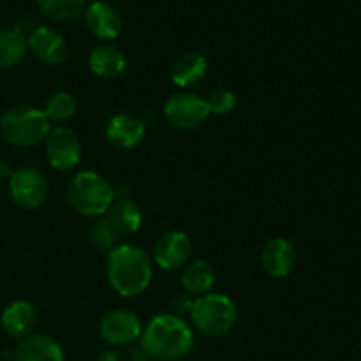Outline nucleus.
<instances>
[{
  "mask_svg": "<svg viewBox=\"0 0 361 361\" xmlns=\"http://www.w3.org/2000/svg\"><path fill=\"white\" fill-rule=\"evenodd\" d=\"M141 351L159 361L182 360L194 348V331L176 314H159L152 317L140 337Z\"/></svg>",
  "mask_w": 361,
  "mask_h": 361,
  "instance_id": "nucleus-1",
  "label": "nucleus"
},
{
  "mask_svg": "<svg viewBox=\"0 0 361 361\" xmlns=\"http://www.w3.org/2000/svg\"><path fill=\"white\" fill-rule=\"evenodd\" d=\"M109 286L123 298L143 295L154 277L150 254L136 245H118L106 257Z\"/></svg>",
  "mask_w": 361,
  "mask_h": 361,
  "instance_id": "nucleus-2",
  "label": "nucleus"
},
{
  "mask_svg": "<svg viewBox=\"0 0 361 361\" xmlns=\"http://www.w3.org/2000/svg\"><path fill=\"white\" fill-rule=\"evenodd\" d=\"M66 194L71 208L85 217H104L116 197L111 183L95 171H81L74 175Z\"/></svg>",
  "mask_w": 361,
  "mask_h": 361,
  "instance_id": "nucleus-3",
  "label": "nucleus"
},
{
  "mask_svg": "<svg viewBox=\"0 0 361 361\" xmlns=\"http://www.w3.org/2000/svg\"><path fill=\"white\" fill-rule=\"evenodd\" d=\"M51 130V122L42 109L34 106H16L7 109L0 118V134L6 143L16 148H32L44 143Z\"/></svg>",
  "mask_w": 361,
  "mask_h": 361,
  "instance_id": "nucleus-4",
  "label": "nucleus"
},
{
  "mask_svg": "<svg viewBox=\"0 0 361 361\" xmlns=\"http://www.w3.org/2000/svg\"><path fill=\"white\" fill-rule=\"evenodd\" d=\"M189 316L200 334L217 338L224 337L235 328L238 321V310L229 296L221 293H208L194 300Z\"/></svg>",
  "mask_w": 361,
  "mask_h": 361,
  "instance_id": "nucleus-5",
  "label": "nucleus"
},
{
  "mask_svg": "<svg viewBox=\"0 0 361 361\" xmlns=\"http://www.w3.org/2000/svg\"><path fill=\"white\" fill-rule=\"evenodd\" d=\"M164 116L169 126L178 130H196L210 116L207 99L192 92L173 94L164 104Z\"/></svg>",
  "mask_w": 361,
  "mask_h": 361,
  "instance_id": "nucleus-6",
  "label": "nucleus"
},
{
  "mask_svg": "<svg viewBox=\"0 0 361 361\" xmlns=\"http://www.w3.org/2000/svg\"><path fill=\"white\" fill-rule=\"evenodd\" d=\"M9 192L14 203L23 210H39L49 194L46 176L32 166H23L9 176Z\"/></svg>",
  "mask_w": 361,
  "mask_h": 361,
  "instance_id": "nucleus-7",
  "label": "nucleus"
},
{
  "mask_svg": "<svg viewBox=\"0 0 361 361\" xmlns=\"http://www.w3.org/2000/svg\"><path fill=\"white\" fill-rule=\"evenodd\" d=\"M46 161L56 171H73L81 161V141L67 126L51 127L44 140Z\"/></svg>",
  "mask_w": 361,
  "mask_h": 361,
  "instance_id": "nucleus-8",
  "label": "nucleus"
},
{
  "mask_svg": "<svg viewBox=\"0 0 361 361\" xmlns=\"http://www.w3.org/2000/svg\"><path fill=\"white\" fill-rule=\"evenodd\" d=\"M99 334L102 341L109 345H129L136 342L143 334V324L137 314L133 310L115 309L109 310L99 323Z\"/></svg>",
  "mask_w": 361,
  "mask_h": 361,
  "instance_id": "nucleus-9",
  "label": "nucleus"
},
{
  "mask_svg": "<svg viewBox=\"0 0 361 361\" xmlns=\"http://www.w3.org/2000/svg\"><path fill=\"white\" fill-rule=\"evenodd\" d=\"M192 256V240L183 231H168L155 242L154 263L166 271L180 270Z\"/></svg>",
  "mask_w": 361,
  "mask_h": 361,
  "instance_id": "nucleus-10",
  "label": "nucleus"
},
{
  "mask_svg": "<svg viewBox=\"0 0 361 361\" xmlns=\"http://www.w3.org/2000/svg\"><path fill=\"white\" fill-rule=\"evenodd\" d=\"M27 48L39 62L46 66H60L66 62L69 55L66 37L49 27L34 28L27 39Z\"/></svg>",
  "mask_w": 361,
  "mask_h": 361,
  "instance_id": "nucleus-11",
  "label": "nucleus"
},
{
  "mask_svg": "<svg viewBox=\"0 0 361 361\" xmlns=\"http://www.w3.org/2000/svg\"><path fill=\"white\" fill-rule=\"evenodd\" d=\"M259 261L270 277L284 279L296 267V247L284 236H275L263 247Z\"/></svg>",
  "mask_w": 361,
  "mask_h": 361,
  "instance_id": "nucleus-12",
  "label": "nucleus"
},
{
  "mask_svg": "<svg viewBox=\"0 0 361 361\" xmlns=\"http://www.w3.org/2000/svg\"><path fill=\"white\" fill-rule=\"evenodd\" d=\"M106 140L116 150H130L143 141L147 123L134 115H115L106 123Z\"/></svg>",
  "mask_w": 361,
  "mask_h": 361,
  "instance_id": "nucleus-13",
  "label": "nucleus"
},
{
  "mask_svg": "<svg viewBox=\"0 0 361 361\" xmlns=\"http://www.w3.org/2000/svg\"><path fill=\"white\" fill-rule=\"evenodd\" d=\"M85 25L97 39L113 41L123 30V21L118 11L106 2H92L85 9Z\"/></svg>",
  "mask_w": 361,
  "mask_h": 361,
  "instance_id": "nucleus-14",
  "label": "nucleus"
},
{
  "mask_svg": "<svg viewBox=\"0 0 361 361\" xmlns=\"http://www.w3.org/2000/svg\"><path fill=\"white\" fill-rule=\"evenodd\" d=\"M35 324H37V312L32 303L25 300H16L4 309L2 328L14 341H23L25 337L32 335Z\"/></svg>",
  "mask_w": 361,
  "mask_h": 361,
  "instance_id": "nucleus-15",
  "label": "nucleus"
},
{
  "mask_svg": "<svg viewBox=\"0 0 361 361\" xmlns=\"http://www.w3.org/2000/svg\"><path fill=\"white\" fill-rule=\"evenodd\" d=\"M13 361H63V351L48 335H28L18 342Z\"/></svg>",
  "mask_w": 361,
  "mask_h": 361,
  "instance_id": "nucleus-16",
  "label": "nucleus"
},
{
  "mask_svg": "<svg viewBox=\"0 0 361 361\" xmlns=\"http://www.w3.org/2000/svg\"><path fill=\"white\" fill-rule=\"evenodd\" d=\"M88 67L94 76L101 80H116L126 73L127 59L120 48L113 44H101L88 56Z\"/></svg>",
  "mask_w": 361,
  "mask_h": 361,
  "instance_id": "nucleus-17",
  "label": "nucleus"
},
{
  "mask_svg": "<svg viewBox=\"0 0 361 361\" xmlns=\"http://www.w3.org/2000/svg\"><path fill=\"white\" fill-rule=\"evenodd\" d=\"M208 62L201 53L187 51L175 60L171 67V81L178 88H192L207 78Z\"/></svg>",
  "mask_w": 361,
  "mask_h": 361,
  "instance_id": "nucleus-18",
  "label": "nucleus"
},
{
  "mask_svg": "<svg viewBox=\"0 0 361 361\" xmlns=\"http://www.w3.org/2000/svg\"><path fill=\"white\" fill-rule=\"evenodd\" d=\"M118 235H134L141 228L143 215L140 207L130 197H115L104 215Z\"/></svg>",
  "mask_w": 361,
  "mask_h": 361,
  "instance_id": "nucleus-19",
  "label": "nucleus"
},
{
  "mask_svg": "<svg viewBox=\"0 0 361 361\" xmlns=\"http://www.w3.org/2000/svg\"><path fill=\"white\" fill-rule=\"evenodd\" d=\"M215 284V270L208 261L196 259L189 261L183 268L182 286L183 291L189 296L200 298V296L208 295Z\"/></svg>",
  "mask_w": 361,
  "mask_h": 361,
  "instance_id": "nucleus-20",
  "label": "nucleus"
},
{
  "mask_svg": "<svg viewBox=\"0 0 361 361\" xmlns=\"http://www.w3.org/2000/svg\"><path fill=\"white\" fill-rule=\"evenodd\" d=\"M27 37L23 32L14 28L0 30V71L20 66L27 56Z\"/></svg>",
  "mask_w": 361,
  "mask_h": 361,
  "instance_id": "nucleus-21",
  "label": "nucleus"
},
{
  "mask_svg": "<svg viewBox=\"0 0 361 361\" xmlns=\"http://www.w3.org/2000/svg\"><path fill=\"white\" fill-rule=\"evenodd\" d=\"M76 109H78L76 97H74L71 92L60 90V92H55L53 95H49V99L46 101V106L42 111L46 113L49 122L62 123L73 118Z\"/></svg>",
  "mask_w": 361,
  "mask_h": 361,
  "instance_id": "nucleus-22",
  "label": "nucleus"
},
{
  "mask_svg": "<svg viewBox=\"0 0 361 361\" xmlns=\"http://www.w3.org/2000/svg\"><path fill=\"white\" fill-rule=\"evenodd\" d=\"M85 2L87 0H37V6L49 20L71 21L85 13Z\"/></svg>",
  "mask_w": 361,
  "mask_h": 361,
  "instance_id": "nucleus-23",
  "label": "nucleus"
},
{
  "mask_svg": "<svg viewBox=\"0 0 361 361\" xmlns=\"http://www.w3.org/2000/svg\"><path fill=\"white\" fill-rule=\"evenodd\" d=\"M90 243L101 252H111L118 243L120 235L106 217H99L90 228Z\"/></svg>",
  "mask_w": 361,
  "mask_h": 361,
  "instance_id": "nucleus-24",
  "label": "nucleus"
},
{
  "mask_svg": "<svg viewBox=\"0 0 361 361\" xmlns=\"http://www.w3.org/2000/svg\"><path fill=\"white\" fill-rule=\"evenodd\" d=\"M208 108H210V115L215 116H226L236 108L238 104V99L233 94L231 90H226V88H217V90L212 92L207 99Z\"/></svg>",
  "mask_w": 361,
  "mask_h": 361,
  "instance_id": "nucleus-25",
  "label": "nucleus"
},
{
  "mask_svg": "<svg viewBox=\"0 0 361 361\" xmlns=\"http://www.w3.org/2000/svg\"><path fill=\"white\" fill-rule=\"evenodd\" d=\"M99 361H120V356L116 355L115 351H102L101 355H99Z\"/></svg>",
  "mask_w": 361,
  "mask_h": 361,
  "instance_id": "nucleus-26",
  "label": "nucleus"
},
{
  "mask_svg": "<svg viewBox=\"0 0 361 361\" xmlns=\"http://www.w3.org/2000/svg\"><path fill=\"white\" fill-rule=\"evenodd\" d=\"M11 175H13V171L9 169L7 162L0 161V176H11Z\"/></svg>",
  "mask_w": 361,
  "mask_h": 361,
  "instance_id": "nucleus-27",
  "label": "nucleus"
},
{
  "mask_svg": "<svg viewBox=\"0 0 361 361\" xmlns=\"http://www.w3.org/2000/svg\"><path fill=\"white\" fill-rule=\"evenodd\" d=\"M94 2H102V0H94Z\"/></svg>",
  "mask_w": 361,
  "mask_h": 361,
  "instance_id": "nucleus-28",
  "label": "nucleus"
},
{
  "mask_svg": "<svg viewBox=\"0 0 361 361\" xmlns=\"http://www.w3.org/2000/svg\"><path fill=\"white\" fill-rule=\"evenodd\" d=\"M175 361H182V360H175Z\"/></svg>",
  "mask_w": 361,
  "mask_h": 361,
  "instance_id": "nucleus-29",
  "label": "nucleus"
}]
</instances>
